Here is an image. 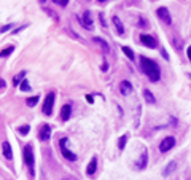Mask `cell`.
I'll return each instance as SVG.
<instances>
[{
  "label": "cell",
  "mask_w": 191,
  "mask_h": 180,
  "mask_svg": "<svg viewBox=\"0 0 191 180\" xmlns=\"http://www.w3.org/2000/svg\"><path fill=\"white\" fill-rule=\"evenodd\" d=\"M140 64H142L143 72L147 73V77H148V80H150V81L155 83V81H158L161 78V70H159V67H158V64L155 61H151V59L142 56L140 58Z\"/></svg>",
  "instance_id": "6da1fadb"
},
{
  "label": "cell",
  "mask_w": 191,
  "mask_h": 180,
  "mask_svg": "<svg viewBox=\"0 0 191 180\" xmlns=\"http://www.w3.org/2000/svg\"><path fill=\"white\" fill-rule=\"evenodd\" d=\"M78 21H80V24L83 26V29H86V30H92V29H94V22H92L91 11H85L81 16H78Z\"/></svg>",
  "instance_id": "7a4b0ae2"
},
{
  "label": "cell",
  "mask_w": 191,
  "mask_h": 180,
  "mask_svg": "<svg viewBox=\"0 0 191 180\" xmlns=\"http://www.w3.org/2000/svg\"><path fill=\"white\" fill-rule=\"evenodd\" d=\"M22 155H24L26 164L30 167V172L34 174V150H32V145H26V147H24V151H22Z\"/></svg>",
  "instance_id": "3957f363"
},
{
  "label": "cell",
  "mask_w": 191,
  "mask_h": 180,
  "mask_svg": "<svg viewBox=\"0 0 191 180\" xmlns=\"http://www.w3.org/2000/svg\"><path fill=\"white\" fill-rule=\"evenodd\" d=\"M53 105H54V93L51 91V93H48V96L45 97V102H43V107H41V110H43L45 115H49L53 113Z\"/></svg>",
  "instance_id": "277c9868"
},
{
  "label": "cell",
  "mask_w": 191,
  "mask_h": 180,
  "mask_svg": "<svg viewBox=\"0 0 191 180\" xmlns=\"http://www.w3.org/2000/svg\"><path fill=\"white\" fill-rule=\"evenodd\" d=\"M66 144H67V139H66V137H62V139L59 140V148H60V153L64 155V158H66V159L75 161V159H77V155H75V153H72L70 150H67Z\"/></svg>",
  "instance_id": "5b68a950"
},
{
  "label": "cell",
  "mask_w": 191,
  "mask_h": 180,
  "mask_svg": "<svg viewBox=\"0 0 191 180\" xmlns=\"http://www.w3.org/2000/svg\"><path fill=\"white\" fill-rule=\"evenodd\" d=\"M156 15H158V18L164 22V24H167V26H170L172 24V18H170V13H169V10H167L166 7H159L156 10Z\"/></svg>",
  "instance_id": "8992f818"
},
{
  "label": "cell",
  "mask_w": 191,
  "mask_h": 180,
  "mask_svg": "<svg viewBox=\"0 0 191 180\" xmlns=\"http://www.w3.org/2000/svg\"><path fill=\"white\" fill-rule=\"evenodd\" d=\"M175 145V139L172 136H169V137H166V139H162L161 140V144H159V151L161 153H167L172 147Z\"/></svg>",
  "instance_id": "52a82bcc"
},
{
  "label": "cell",
  "mask_w": 191,
  "mask_h": 180,
  "mask_svg": "<svg viewBox=\"0 0 191 180\" xmlns=\"http://www.w3.org/2000/svg\"><path fill=\"white\" fill-rule=\"evenodd\" d=\"M147 164H148V151L143 150L140 153V156H139V159L134 163V166H136L139 170H143V169H147Z\"/></svg>",
  "instance_id": "ba28073f"
},
{
  "label": "cell",
  "mask_w": 191,
  "mask_h": 180,
  "mask_svg": "<svg viewBox=\"0 0 191 180\" xmlns=\"http://www.w3.org/2000/svg\"><path fill=\"white\" fill-rule=\"evenodd\" d=\"M140 41H142V45H145V46H148V48H156L158 46L156 40L153 38L151 35H147V34H142L140 35Z\"/></svg>",
  "instance_id": "9c48e42d"
},
{
  "label": "cell",
  "mask_w": 191,
  "mask_h": 180,
  "mask_svg": "<svg viewBox=\"0 0 191 180\" xmlns=\"http://www.w3.org/2000/svg\"><path fill=\"white\" fill-rule=\"evenodd\" d=\"M132 89H134V88H132V85L128 80H123L119 83V91H121V94H123V96H129L132 93Z\"/></svg>",
  "instance_id": "30bf717a"
},
{
  "label": "cell",
  "mask_w": 191,
  "mask_h": 180,
  "mask_svg": "<svg viewBox=\"0 0 191 180\" xmlns=\"http://www.w3.org/2000/svg\"><path fill=\"white\" fill-rule=\"evenodd\" d=\"M49 137H51V128H49V124H43L41 129H40V140L48 142Z\"/></svg>",
  "instance_id": "8fae6325"
},
{
  "label": "cell",
  "mask_w": 191,
  "mask_h": 180,
  "mask_svg": "<svg viewBox=\"0 0 191 180\" xmlns=\"http://www.w3.org/2000/svg\"><path fill=\"white\" fill-rule=\"evenodd\" d=\"M70 115H72V105L70 104L62 105V108H60V118H62L64 121H67V120L70 118Z\"/></svg>",
  "instance_id": "7c38bea8"
},
{
  "label": "cell",
  "mask_w": 191,
  "mask_h": 180,
  "mask_svg": "<svg viewBox=\"0 0 191 180\" xmlns=\"http://www.w3.org/2000/svg\"><path fill=\"white\" fill-rule=\"evenodd\" d=\"M92 41H94L96 45H99V46L102 48V51H104V53H108V51H110L108 43H107V41H105L104 38H100V37H94V38H92Z\"/></svg>",
  "instance_id": "4fadbf2b"
},
{
  "label": "cell",
  "mask_w": 191,
  "mask_h": 180,
  "mask_svg": "<svg viewBox=\"0 0 191 180\" xmlns=\"http://www.w3.org/2000/svg\"><path fill=\"white\" fill-rule=\"evenodd\" d=\"M96 169H97V158H96V156H92L91 161H89V164H88V167H86V174L88 175H94Z\"/></svg>",
  "instance_id": "5bb4252c"
},
{
  "label": "cell",
  "mask_w": 191,
  "mask_h": 180,
  "mask_svg": "<svg viewBox=\"0 0 191 180\" xmlns=\"http://www.w3.org/2000/svg\"><path fill=\"white\" fill-rule=\"evenodd\" d=\"M2 151H3V156H5L7 159H11L13 158V151H11V145L8 144V142L5 140L2 144Z\"/></svg>",
  "instance_id": "9a60e30c"
},
{
  "label": "cell",
  "mask_w": 191,
  "mask_h": 180,
  "mask_svg": "<svg viewBox=\"0 0 191 180\" xmlns=\"http://www.w3.org/2000/svg\"><path fill=\"white\" fill-rule=\"evenodd\" d=\"M111 21H113V24L116 27V32H118L119 35H123L124 34V26H123V22L119 21V18L118 16H113V18H111Z\"/></svg>",
  "instance_id": "2e32d148"
},
{
  "label": "cell",
  "mask_w": 191,
  "mask_h": 180,
  "mask_svg": "<svg viewBox=\"0 0 191 180\" xmlns=\"http://www.w3.org/2000/svg\"><path fill=\"white\" fill-rule=\"evenodd\" d=\"M143 97H145V100H147V104H156V99H155V96H153V93L150 89H145L143 91Z\"/></svg>",
  "instance_id": "e0dca14e"
},
{
  "label": "cell",
  "mask_w": 191,
  "mask_h": 180,
  "mask_svg": "<svg viewBox=\"0 0 191 180\" xmlns=\"http://www.w3.org/2000/svg\"><path fill=\"white\" fill-rule=\"evenodd\" d=\"M121 49H123V53H124L129 59H131V61H134V59H136V54H134V51H132V49L129 48V46H123Z\"/></svg>",
  "instance_id": "ac0fdd59"
},
{
  "label": "cell",
  "mask_w": 191,
  "mask_h": 180,
  "mask_svg": "<svg viewBox=\"0 0 191 180\" xmlns=\"http://www.w3.org/2000/svg\"><path fill=\"white\" fill-rule=\"evenodd\" d=\"M126 142H128V136H121L119 137V140H118V148L119 150H124V147H126Z\"/></svg>",
  "instance_id": "d6986e66"
},
{
  "label": "cell",
  "mask_w": 191,
  "mask_h": 180,
  "mask_svg": "<svg viewBox=\"0 0 191 180\" xmlns=\"http://www.w3.org/2000/svg\"><path fill=\"white\" fill-rule=\"evenodd\" d=\"M19 89L21 91H30V85H29V80H22L21 81V85H19Z\"/></svg>",
  "instance_id": "ffe728a7"
},
{
  "label": "cell",
  "mask_w": 191,
  "mask_h": 180,
  "mask_svg": "<svg viewBox=\"0 0 191 180\" xmlns=\"http://www.w3.org/2000/svg\"><path fill=\"white\" fill-rule=\"evenodd\" d=\"M13 51H15V48H13V46H8V48H5V49H2L0 56H2V58H8V56H10V54H11Z\"/></svg>",
  "instance_id": "44dd1931"
},
{
  "label": "cell",
  "mask_w": 191,
  "mask_h": 180,
  "mask_svg": "<svg viewBox=\"0 0 191 180\" xmlns=\"http://www.w3.org/2000/svg\"><path fill=\"white\" fill-rule=\"evenodd\" d=\"M37 102H38V96H34V97H29V99L26 100V104L29 105V107H34Z\"/></svg>",
  "instance_id": "7402d4cb"
},
{
  "label": "cell",
  "mask_w": 191,
  "mask_h": 180,
  "mask_svg": "<svg viewBox=\"0 0 191 180\" xmlns=\"http://www.w3.org/2000/svg\"><path fill=\"white\" fill-rule=\"evenodd\" d=\"M174 167H175V161H172V163L167 164V167H166V170H164V175H169L170 170H174Z\"/></svg>",
  "instance_id": "603a6c76"
},
{
  "label": "cell",
  "mask_w": 191,
  "mask_h": 180,
  "mask_svg": "<svg viewBox=\"0 0 191 180\" xmlns=\"http://www.w3.org/2000/svg\"><path fill=\"white\" fill-rule=\"evenodd\" d=\"M19 134L21 136H27V134H29V126H27V124L26 126H21L19 128Z\"/></svg>",
  "instance_id": "cb8c5ba5"
},
{
  "label": "cell",
  "mask_w": 191,
  "mask_h": 180,
  "mask_svg": "<svg viewBox=\"0 0 191 180\" xmlns=\"http://www.w3.org/2000/svg\"><path fill=\"white\" fill-rule=\"evenodd\" d=\"M22 77H24V72H21L19 75H16V77H15V80H13V83H15V85H19V81H22V80H21Z\"/></svg>",
  "instance_id": "d4e9b609"
},
{
  "label": "cell",
  "mask_w": 191,
  "mask_h": 180,
  "mask_svg": "<svg viewBox=\"0 0 191 180\" xmlns=\"http://www.w3.org/2000/svg\"><path fill=\"white\" fill-rule=\"evenodd\" d=\"M54 3H56V5H59V7H66L67 5V0H54Z\"/></svg>",
  "instance_id": "484cf974"
},
{
  "label": "cell",
  "mask_w": 191,
  "mask_h": 180,
  "mask_svg": "<svg viewBox=\"0 0 191 180\" xmlns=\"http://www.w3.org/2000/svg\"><path fill=\"white\" fill-rule=\"evenodd\" d=\"M10 29H11V24L3 26V27H2V34H5V32H7V30H10Z\"/></svg>",
  "instance_id": "4316f807"
},
{
  "label": "cell",
  "mask_w": 191,
  "mask_h": 180,
  "mask_svg": "<svg viewBox=\"0 0 191 180\" xmlns=\"http://www.w3.org/2000/svg\"><path fill=\"white\" fill-rule=\"evenodd\" d=\"M0 85H2V91H5L7 85H5V80H3V78H0Z\"/></svg>",
  "instance_id": "83f0119b"
},
{
  "label": "cell",
  "mask_w": 191,
  "mask_h": 180,
  "mask_svg": "<svg viewBox=\"0 0 191 180\" xmlns=\"http://www.w3.org/2000/svg\"><path fill=\"white\" fill-rule=\"evenodd\" d=\"M186 54H188V59H190V62H191V45L188 46V49H186Z\"/></svg>",
  "instance_id": "f1b7e54d"
},
{
  "label": "cell",
  "mask_w": 191,
  "mask_h": 180,
  "mask_svg": "<svg viewBox=\"0 0 191 180\" xmlns=\"http://www.w3.org/2000/svg\"><path fill=\"white\" fill-rule=\"evenodd\" d=\"M99 19H100V22H102V26H104V27H105L107 24H105V19H104V15H100V16H99Z\"/></svg>",
  "instance_id": "f546056e"
},
{
  "label": "cell",
  "mask_w": 191,
  "mask_h": 180,
  "mask_svg": "<svg viewBox=\"0 0 191 180\" xmlns=\"http://www.w3.org/2000/svg\"><path fill=\"white\" fill-rule=\"evenodd\" d=\"M86 100H88L89 104H92V97H91V96H86Z\"/></svg>",
  "instance_id": "4dcf8cb0"
},
{
  "label": "cell",
  "mask_w": 191,
  "mask_h": 180,
  "mask_svg": "<svg viewBox=\"0 0 191 180\" xmlns=\"http://www.w3.org/2000/svg\"><path fill=\"white\" fill-rule=\"evenodd\" d=\"M64 180H69V179H64Z\"/></svg>",
  "instance_id": "1f68e13d"
}]
</instances>
